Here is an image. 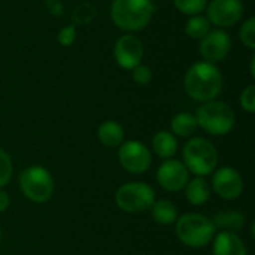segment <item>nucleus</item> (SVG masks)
<instances>
[{
    "label": "nucleus",
    "mask_w": 255,
    "mask_h": 255,
    "mask_svg": "<svg viewBox=\"0 0 255 255\" xmlns=\"http://www.w3.org/2000/svg\"><path fill=\"white\" fill-rule=\"evenodd\" d=\"M224 87L221 70L208 61L194 63L184 76L185 93L199 103L215 100Z\"/></svg>",
    "instance_id": "obj_1"
},
{
    "label": "nucleus",
    "mask_w": 255,
    "mask_h": 255,
    "mask_svg": "<svg viewBox=\"0 0 255 255\" xmlns=\"http://www.w3.org/2000/svg\"><path fill=\"white\" fill-rule=\"evenodd\" d=\"M152 0H114L111 6L112 22L127 33L143 30L152 19Z\"/></svg>",
    "instance_id": "obj_2"
},
{
    "label": "nucleus",
    "mask_w": 255,
    "mask_h": 255,
    "mask_svg": "<svg viewBox=\"0 0 255 255\" xmlns=\"http://www.w3.org/2000/svg\"><path fill=\"white\" fill-rule=\"evenodd\" d=\"M175 233L181 244L188 248H205L217 235V229L211 218L203 214L188 212L178 217L175 223Z\"/></svg>",
    "instance_id": "obj_3"
},
{
    "label": "nucleus",
    "mask_w": 255,
    "mask_h": 255,
    "mask_svg": "<svg viewBox=\"0 0 255 255\" xmlns=\"http://www.w3.org/2000/svg\"><path fill=\"white\" fill-rule=\"evenodd\" d=\"M182 163L190 173L206 178L218 167V151L209 139L194 136L184 145Z\"/></svg>",
    "instance_id": "obj_4"
},
{
    "label": "nucleus",
    "mask_w": 255,
    "mask_h": 255,
    "mask_svg": "<svg viewBox=\"0 0 255 255\" xmlns=\"http://www.w3.org/2000/svg\"><path fill=\"white\" fill-rule=\"evenodd\" d=\"M196 120L199 127L206 133L212 136H226L235 128L236 114L229 103L215 99L199 106Z\"/></svg>",
    "instance_id": "obj_5"
},
{
    "label": "nucleus",
    "mask_w": 255,
    "mask_h": 255,
    "mask_svg": "<svg viewBox=\"0 0 255 255\" xmlns=\"http://www.w3.org/2000/svg\"><path fill=\"white\" fill-rule=\"evenodd\" d=\"M22 196L33 203H46L55 191V181L51 172L42 166L25 167L18 178Z\"/></svg>",
    "instance_id": "obj_6"
},
{
    "label": "nucleus",
    "mask_w": 255,
    "mask_h": 255,
    "mask_svg": "<svg viewBox=\"0 0 255 255\" xmlns=\"http://www.w3.org/2000/svg\"><path fill=\"white\" fill-rule=\"evenodd\" d=\"M157 200L155 191L145 182H128L121 185L115 193L117 206L127 214H142L151 209Z\"/></svg>",
    "instance_id": "obj_7"
},
{
    "label": "nucleus",
    "mask_w": 255,
    "mask_h": 255,
    "mask_svg": "<svg viewBox=\"0 0 255 255\" xmlns=\"http://www.w3.org/2000/svg\"><path fill=\"white\" fill-rule=\"evenodd\" d=\"M120 166L130 175H142L152 164V155L148 146L139 140H127L118 146Z\"/></svg>",
    "instance_id": "obj_8"
},
{
    "label": "nucleus",
    "mask_w": 255,
    "mask_h": 255,
    "mask_svg": "<svg viewBox=\"0 0 255 255\" xmlns=\"http://www.w3.org/2000/svg\"><path fill=\"white\" fill-rule=\"evenodd\" d=\"M209 184H211V190L220 199L227 202L238 200L245 190V182L241 172L230 166L215 169V172L212 173V181Z\"/></svg>",
    "instance_id": "obj_9"
},
{
    "label": "nucleus",
    "mask_w": 255,
    "mask_h": 255,
    "mask_svg": "<svg viewBox=\"0 0 255 255\" xmlns=\"http://www.w3.org/2000/svg\"><path fill=\"white\" fill-rule=\"evenodd\" d=\"M205 10L211 24L226 28L242 19L245 7L242 0H211Z\"/></svg>",
    "instance_id": "obj_10"
},
{
    "label": "nucleus",
    "mask_w": 255,
    "mask_h": 255,
    "mask_svg": "<svg viewBox=\"0 0 255 255\" xmlns=\"http://www.w3.org/2000/svg\"><path fill=\"white\" fill-rule=\"evenodd\" d=\"M155 179L164 191L179 193L188 184L190 172L181 160L169 158L158 166L155 172Z\"/></svg>",
    "instance_id": "obj_11"
},
{
    "label": "nucleus",
    "mask_w": 255,
    "mask_h": 255,
    "mask_svg": "<svg viewBox=\"0 0 255 255\" xmlns=\"http://www.w3.org/2000/svg\"><path fill=\"white\" fill-rule=\"evenodd\" d=\"M114 57L121 69L133 70L136 66L140 64L143 58L142 40L131 33L120 36L114 46Z\"/></svg>",
    "instance_id": "obj_12"
},
{
    "label": "nucleus",
    "mask_w": 255,
    "mask_h": 255,
    "mask_svg": "<svg viewBox=\"0 0 255 255\" xmlns=\"http://www.w3.org/2000/svg\"><path fill=\"white\" fill-rule=\"evenodd\" d=\"M230 49H232V37L223 28L209 30V33L203 39H200L199 51L200 55L208 63L215 64L218 61H223L230 54Z\"/></svg>",
    "instance_id": "obj_13"
},
{
    "label": "nucleus",
    "mask_w": 255,
    "mask_h": 255,
    "mask_svg": "<svg viewBox=\"0 0 255 255\" xmlns=\"http://www.w3.org/2000/svg\"><path fill=\"white\" fill-rule=\"evenodd\" d=\"M211 244L212 255H248V248L238 233L220 232Z\"/></svg>",
    "instance_id": "obj_14"
},
{
    "label": "nucleus",
    "mask_w": 255,
    "mask_h": 255,
    "mask_svg": "<svg viewBox=\"0 0 255 255\" xmlns=\"http://www.w3.org/2000/svg\"><path fill=\"white\" fill-rule=\"evenodd\" d=\"M185 191V197L188 200L190 205L193 206H202L205 203L209 202L212 190H211V184L208 182L206 178L202 176H196L193 179L188 181V184L184 188Z\"/></svg>",
    "instance_id": "obj_15"
},
{
    "label": "nucleus",
    "mask_w": 255,
    "mask_h": 255,
    "mask_svg": "<svg viewBox=\"0 0 255 255\" xmlns=\"http://www.w3.org/2000/svg\"><path fill=\"white\" fill-rule=\"evenodd\" d=\"M217 232H230V233H239L247 223V217L235 209L230 211H221L211 218Z\"/></svg>",
    "instance_id": "obj_16"
},
{
    "label": "nucleus",
    "mask_w": 255,
    "mask_h": 255,
    "mask_svg": "<svg viewBox=\"0 0 255 255\" xmlns=\"http://www.w3.org/2000/svg\"><path fill=\"white\" fill-rule=\"evenodd\" d=\"M97 139L105 148H118L124 142V128L120 123L108 120L99 126Z\"/></svg>",
    "instance_id": "obj_17"
},
{
    "label": "nucleus",
    "mask_w": 255,
    "mask_h": 255,
    "mask_svg": "<svg viewBox=\"0 0 255 255\" xmlns=\"http://www.w3.org/2000/svg\"><path fill=\"white\" fill-rule=\"evenodd\" d=\"M151 146L157 157L163 160H169V158H173L175 154L178 152V139L170 131L161 130L152 136Z\"/></svg>",
    "instance_id": "obj_18"
},
{
    "label": "nucleus",
    "mask_w": 255,
    "mask_h": 255,
    "mask_svg": "<svg viewBox=\"0 0 255 255\" xmlns=\"http://www.w3.org/2000/svg\"><path fill=\"white\" fill-rule=\"evenodd\" d=\"M197 130H199V124L196 115L190 112H179L170 121V133L175 137L190 139L196 134Z\"/></svg>",
    "instance_id": "obj_19"
},
{
    "label": "nucleus",
    "mask_w": 255,
    "mask_h": 255,
    "mask_svg": "<svg viewBox=\"0 0 255 255\" xmlns=\"http://www.w3.org/2000/svg\"><path fill=\"white\" fill-rule=\"evenodd\" d=\"M149 211H151L152 220L160 226H172V224L176 223V220L179 217L176 205L172 200H167V199L155 200Z\"/></svg>",
    "instance_id": "obj_20"
},
{
    "label": "nucleus",
    "mask_w": 255,
    "mask_h": 255,
    "mask_svg": "<svg viewBox=\"0 0 255 255\" xmlns=\"http://www.w3.org/2000/svg\"><path fill=\"white\" fill-rule=\"evenodd\" d=\"M211 30V22L203 15H193L185 24V34L190 39H203Z\"/></svg>",
    "instance_id": "obj_21"
},
{
    "label": "nucleus",
    "mask_w": 255,
    "mask_h": 255,
    "mask_svg": "<svg viewBox=\"0 0 255 255\" xmlns=\"http://www.w3.org/2000/svg\"><path fill=\"white\" fill-rule=\"evenodd\" d=\"M176 9L184 13V15H200L206 6H208V0H173Z\"/></svg>",
    "instance_id": "obj_22"
},
{
    "label": "nucleus",
    "mask_w": 255,
    "mask_h": 255,
    "mask_svg": "<svg viewBox=\"0 0 255 255\" xmlns=\"http://www.w3.org/2000/svg\"><path fill=\"white\" fill-rule=\"evenodd\" d=\"M13 176V164L9 154L0 148V188H4Z\"/></svg>",
    "instance_id": "obj_23"
},
{
    "label": "nucleus",
    "mask_w": 255,
    "mask_h": 255,
    "mask_svg": "<svg viewBox=\"0 0 255 255\" xmlns=\"http://www.w3.org/2000/svg\"><path fill=\"white\" fill-rule=\"evenodd\" d=\"M241 40L248 46L250 49H255V18H248L239 31Z\"/></svg>",
    "instance_id": "obj_24"
},
{
    "label": "nucleus",
    "mask_w": 255,
    "mask_h": 255,
    "mask_svg": "<svg viewBox=\"0 0 255 255\" xmlns=\"http://www.w3.org/2000/svg\"><path fill=\"white\" fill-rule=\"evenodd\" d=\"M239 103L241 108L248 112V114H254L255 112V85H248L239 97Z\"/></svg>",
    "instance_id": "obj_25"
},
{
    "label": "nucleus",
    "mask_w": 255,
    "mask_h": 255,
    "mask_svg": "<svg viewBox=\"0 0 255 255\" xmlns=\"http://www.w3.org/2000/svg\"><path fill=\"white\" fill-rule=\"evenodd\" d=\"M131 78L137 85H148L152 79V70L148 66L139 64L131 70Z\"/></svg>",
    "instance_id": "obj_26"
},
{
    "label": "nucleus",
    "mask_w": 255,
    "mask_h": 255,
    "mask_svg": "<svg viewBox=\"0 0 255 255\" xmlns=\"http://www.w3.org/2000/svg\"><path fill=\"white\" fill-rule=\"evenodd\" d=\"M76 39V28L75 25H66L58 31V42L63 46H70Z\"/></svg>",
    "instance_id": "obj_27"
},
{
    "label": "nucleus",
    "mask_w": 255,
    "mask_h": 255,
    "mask_svg": "<svg viewBox=\"0 0 255 255\" xmlns=\"http://www.w3.org/2000/svg\"><path fill=\"white\" fill-rule=\"evenodd\" d=\"M9 205H10L9 194H7L3 188H0V214L6 212L7 208H9Z\"/></svg>",
    "instance_id": "obj_28"
},
{
    "label": "nucleus",
    "mask_w": 255,
    "mask_h": 255,
    "mask_svg": "<svg viewBox=\"0 0 255 255\" xmlns=\"http://www.w3.org/2000/svg\"><path fill=\"white\" fill-rule=\"evenodd\" d=\"M250 72H251V76L255 78V55L251 57V63H250Z\"/></svg>",
    "instance_id": "obj_29"
},
{
    "label": "nucleus",
    "mask_w": 255,
    "mask_h": 255,
    "mask_svg": "<svg viewBox=\"0 0 255 255\" xmlns=\"http://www.w3.org/2000/svg\"><path fill=\"white\" fill-rule=\"evenodd\" d=\"M1 238H3V233H1V227H0V244H1Z\"/></svg>",
    "instance_id": "obj_30"
}]
</instances>
